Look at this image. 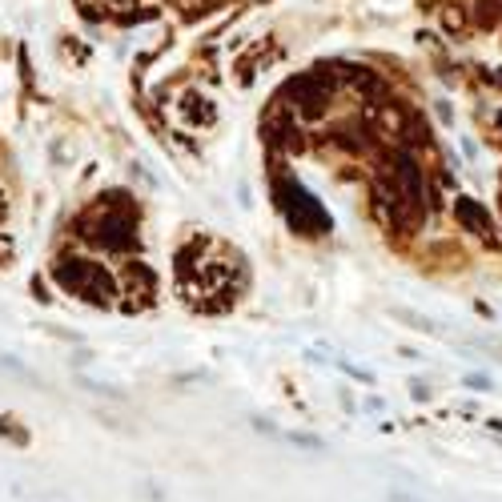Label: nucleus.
Masks as SVG:
<instances>
[{"instance_id": "obj_2", "label": "nucleus", "mask_w": 502, "mask_h": 502, "mask_svg": "<svg viewBox=\"0 0 502 502\" xmlns=\"http://www.w3.org/2000/svg\"><path fill=\"white\" fill-rule=\"evenodd\" d=\"M85 233L97 241L101 250H109V253H129V250H137V225L125 217V213L101 209V213H97V225H93V230H85Z\"/></svg>"}, {"instance_id": "obj_1", "label": "nucleus", "mask_w": 502, "mask_h": 502, "mask_svg": "<svg viewBox=\"0 0 502 502\" xmlns=\"http://www.w3.org/2000/svg\"><path fill=\"white\" fill-rule=\"evenodd\" d=\"M53 277L64 293H73L80 302H97V306H109L116 297V282L109 277L105 266L89 261V257H57L53 261Z\"/></svg>"}]
</instances>
